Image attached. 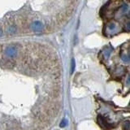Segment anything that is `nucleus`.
Wrapping results in <instances>:
<instances>
[{"instance_id": "nucleus-6", "label": "nucleus", "mask_w": 130, "mask_h": 130, "mask_svg": "<svg viewBox=\"0 0 130 130\" xmlns=\"http://www.w3.org/2000/svg\"><path fill=\"white\" fill-rule=\"evenodd\" d=\"M121 60H122L124 62H125V63H128V62H129V60H130V58H129V56H128L127 55H125L121 56Z\"/></svg>"}, {"instance_id": "nucleus-5", "label": "nucleus", "mask_w": 130, "mask_h": 130, "mask_svg": "<svg viewBox=\"0 0 130 130\" xmlns=\"http://www.w3.org/2000/svg\"><path fill=\"white\" fill-rule=\"evenodd\" d=\"M124 130H130V122L129 121H126L123 125Z\"/></svg>"}, {"instance_id": "nucleus-4", "label": "nucleus", "mask_w": 130, "mask_h": 130, "mask_svg": "<svg viewBox=\"0 0 130 130\" xmlns=\"http://www.w3.org/2000/svg\"><path fill=\"white\" fill-rule=\"evenodd\" d=\"M75 67H76V62L74 59L72 60V63H71V73H73V72L75 71Z\"/></svg>"}, {"instance_id": "nucleus-2", "label": "nucleus", "mask_w": 130, "mask_h": 130, "mask_svg": "<svg viewBox=\"0 0 130 130\" xmlns=\"http://www.w3.org/2000/svg\"><path fill=\"white\" fill-rule=\"evenodd\" d=\"M42 28H43V25H42V23L40 21H35L32 25V29H33L35 32L41 31L42 29Z\"/></svg>"}, {"instance_id": "nucleus-14", "label": "nucleus", "mask_w": 130, "mask_h": 130, "mask_svg": "<svg viewBox=\"0 0 130 130\" xmlns=\"http://www.w3.org/2000/svg\"><path fill=\"white\" fill-rule=\"evenodd\" d=\"M129 104H130V103H129Z\"/></svg>"}, {"instance_id": "nucleus-11", "label": "nucleus", "mask_w": 130, "mask_h": 130, "mask_svg": "<svg viewBox=\"0 0 130 130\" xmlns=\"http://www.w3.org/2000/svg\"><path fill=\"white\" fill-rule=\"evenodd\" d=\"M127 28H129L130 29V21L127 23Z\"/></svg>"}, {"instance_id": "nucleus-3", "label": "nucleus", "mask_w": 130, "mask_h": 130, "mask_svg": "<svg viewBox=\"0 0 130 130\" xmlns=\"http://www.w3.org/2000/svg\"><path fill=\"white\" fill-rule=\"evenodd\" d=\"M111 51H112L111 48H106L105 51H104V55H105L106 59H108L109 58V56L111 55Z\"/></svg>"}, {"instance_id": "nucleus-12", "label": "nucleus", "mask_w": 130, "mask_h": 130, "mask_svg": "<svg viewBox=\"0 0 130 130\" xmlns=\"http://www.w3.org/2000/svg\"><path fill=\"white\" fill-rule=\"evenodd\" d=\"M7 130H15V129H7Z\"/></svg>"}, {"instance_id": "nucleus-13", "label": "nucleus", "mask_w": 130, "mask_h": 130, "mask_svg": "<svg viewBox=\"0 0 130 130\" xmlns=\"http://www.w3.org/2000/svg\"><path fill=\"white\" fill-rule=\"evenodd\" d=\"M129 15H130V11H129Z\"/></svg>"}, {"instance_id": "nucleus-10", "label": "nucleus", "mask_w": 130, "mask_h": 130, "mask_svg": "<svg viewBox=\"0 0 130 130\" xmlns=\"http://www.w3.org/2000/svg\"><path fill=\"white\" fill-rule=\"evenodd\" d=\"M127 84H128V85H129V84H130V75L129 76L128 80H127Z\"/></svg>"}, {"instance_id": "nucleus-7", "label": "nucleus", "mask_w": 130, "mask_h": 130, "mask_svg": "<svg viewBox=\"0 0 130 130\" xmlns=\"http://www.w3.org/2000/svg\"><path fill=\"white\" fill-rule=\"evenodd\" d=\"M67 120L66 119H64V120L60 122V128H64L65 126H67Z\"/></svg>"}, {"instance_id": "nucleus-8", "label": "nucleus", "mask_w": 130, "mask_h": 130, "mask_svg": "<svg viewBox=\"0 0 130 130\" xmlns=\"http://www.w3.org/2000/svg\"><path fill=\"white\" fill-rule=\"evenodd\" d=\"M115 28H116V24H115V23H111V24H109L108 29H110V30H113V29H115Z\"/></svg>"}, {"instance_id": "nucleus-1", "label": "nucleus", "mask_w": 130, "mask_h": 130, "mask_svg": "<svg viewBox=\"0 0 130 130\" xmlns=\"http://www.w3.org/2000/svg\"><path fill=\"white\" fill-rule=\"evenodd\" d=\"M98 124H99L100 125H101V127H102L103 129H109L111 128V125H109V124L105 120V119L102 116H99L98 117Z\"/></svg>"}, {"instance_id": "nucleus-9", "label": "nucleus", "mask_w": 130, "mask_h": 130, "mask_svg": "<svg viewBox=\"0 0 130 130\" xmlns=\"http://www.w3.org/2000/svg\"><path fill=\"white\" fill-rule=\"evenodd\" d=\"M121 10H122L123 12H126V11H128V5H126V4L124 5L123 7H122V9H121Z\"/></svg>"}]
</instances>
